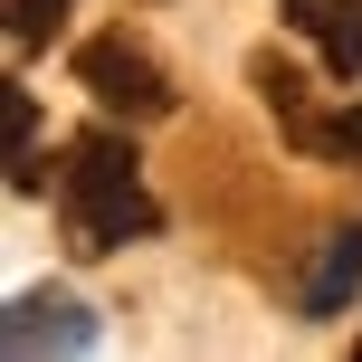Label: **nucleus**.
<instances>
[{
    "mask_svg": "<svg viewBox=\"0 0 362 362\" xmlns=\"http://www.w3.org/2000/svg\"><path fill=\"white\" fill-rule=\"evenodd\" d=\"M353 305H362V219H334L296 276V325H334Z\"/></svg>",
    "mask_w": 362,
    "mask_h": 362,
    "instance_id": "obj_4",
    "label": "nucleus"
},
{
    "mask_svg": "<svg viewBox=\"0 0 362 362\" xmlns=\"http://www.w3.org/2000/svg\"><path fill=\"white\" fill-rule=\"evenodd\" d=\"M76 86H86L95 115H115V124H163V115H181L172 67H163L134 29H95V38H76Z\"/></svg>",
    "mask_w": 362,
    "mask_h": 362,
    "instance_id": "obj_2",
    "label": "nucleus"
},
{
    "mask_svg": "<svg viewBox=\"0 0 362 362\" xmlns=\"http://www.w3.org/2000/svg\"><path fill=\"white\" fill-rule=\"evenodd\" d=\"M248 86H257V105L276 115V134H286V153H305V163H325V115H315V76L296 67V57H276V48H257L248 57Z\"/></svg>",
    "mask_w": 362,
    "mask_h": 362,
    "instance_id": "obj_5",
    "label": "nucleus"
},
{
    "mask_svg": "<svg viewBox=\"0 0 362 362\" xmlns=\"http://www.w3.org/2000/svg\"><path fill=\"white\" fill-rule=\"evenodd\" d=\"M286 10V29L305 38L315 57H325V76H362V0H276Z\"/></svg>",
    "mask_w": 362,
    "mask_h": 362,
    "instance_id": "obj_6",
    "label": "nucleus"
},
{
    "mask_svg": "<svg viewBox=\"0 0 362 362\" xmlns=\"http://www.w3.org/2000/svg\"><path fill=\"white\" fill-rule=\"evenodd\" d=\"M163 229V200L144 181V153H134V124H86L67 153H57V238L67 257H115L144 248Z\"/></svg>",
    "mask_w": 362,
    "mask_h": 362,
    "instance_id": "obj_1",
    "label": "nucleus"
},
{
    "mask_svg": "<svg viewBox=\"0 0 362 362\" xmlns=\"http://www.w3.org/2000/svg\"><path fill=\"white\" fill-rule=\"evenodd\" d=\"M95 344H105V325H95V305H76L67 286H29V296H10V315H0V353H10V362L95 353Z\"/></svg>",
    "mask_w": 362,
    "mask_h": 362,
    "instance_id": "obj_3",
    "label": "nucleus"
},
{
    "mask_svg": "<svg viewBox=\"0 0 362 362\" xmlns=\"http://www.w3.org/2000/svg\"><path fill=\"white\" fill-rule=\"evenodd\" d=\"M0 115H10V191L29 200V191H48V153H38V95L19 86H0Z\"/></svg>",
    "mask_w": 362,
    "mask_h": 362,
    "instance_id": "obj_7",
    "label": "nucleus"
},
{
    "mask_svg": "<svg viewBox=\"0 0 362 362\" xmlns=\"http://www.w3.org/2000/svg\"><path fill=\"white\" fill-rule=\"evenodd\" d=\"M48 38H67V0H10V57L29 67Z\"/></svg>",
    "mask_w": 362,
    "mask_h": 362,
    "instance_id": "obj_8",
    "label": "nucleus"
},
{
    "mask_svg": "<svg viewBox=\"0 0 362 362\" xmlns=\"http://www.w3.org/2000/svg\"><path fill=\"white\" fill-rule=\"evenodd\" d=\"M325 163H362V95L344 115H334V134H325Z\"/></svg>",
    "mask_w": 362,
    "mask_h": 362,
    "instance_id": "obj_9",
    "label": "nucleus"
}]
</instances>
